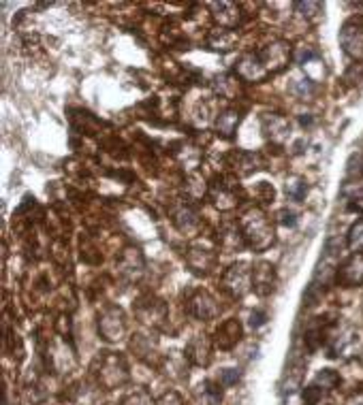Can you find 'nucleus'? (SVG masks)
I'll return each instance as SVG.
<instances>
[{"label":"nucleus","mask_w":363,"mask_h":405,"mask_svg":"<svg viewBox=\"0 0 363 405\" xmlns=\"http://www.w3.org/2000/svg\"><path fill=\"white\" fill-rule=\"evenodd\" d=\"M263 322H265V314H256V316H252V326H261Z\"/></svg>","instance_id":"1"}]
</instances>
